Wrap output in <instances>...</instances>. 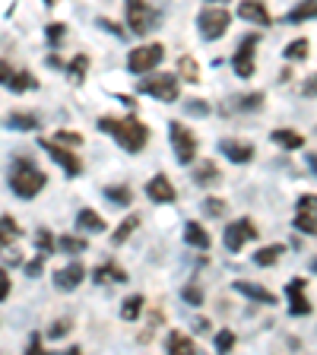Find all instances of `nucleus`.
Wrapping results in <instances>:
<instances>
[{"mask_svg": "<svg viewBox=\"0 0 317 355\" xmlns=\"http://www.w3.org/2000/svg\"><path fill=\"white\" fill-rule=\"evenodd\" d=\"M42 149H44V153H48V155H51V159L60 165V168L67 171V178H76V175H80V171H83V162H80V159H76L74 153H70V149H64V146H60L58 140H44V143H42Z\"/></svg>", "mask_w": 317, "mask_h": 355, "instance_id": "11", "label": "nucleus"}, {"mask_svg": "<svg viewBox=\"0 0 317 355\" xmlns=\"http://www.w3.org/2000/svg\"><path fill=\"white\" fill-rule=\"evenodd\" d=\"M282 251H286L282 244H266V248H260V251L254 254V263L257 266H273L276 260L282 257Z\"/></svg>", "mask_w": 317, "mask_h": 355, "instance_id": "24", "label": "nucleus"}, {"mask_svg": "<svg viewBox=\"0 0 317 355\" xmlns=\"http://www.w3.org/2000/svg\"><path fill=\"white\" fill-rule=\"evenodd\" d=\"M286 295H289V314H292V318H305V314H311V302L305 298V279L289 282Z\"/></svg>", "mask_w": 317, "mask_h": 355, "instance_id": "12", "label": "nucleus"}, {"mask_svg": "<svg viewBox=\"0 0 317 355\" xmlns=\"http://www.w3.org/2000/svg\"><path fill=\"white\" fill-rule=\"evenodd\" d=\"M308 19H317V0H302L298 7H292L286 13V26H298V22H308Z\"/></svg>", "mask_w": 317, "mask_h": 355, "instance_id": "17", "label": "nucleus"}, {"mask_svg": "<svg viewBox=\"0 0 317 355\" xmlns=\"http://www.w3.org/2000/svg\"><path fill=\"white\" fill-rule=\"evenodd\" d=\"M86 67H89V58H86V54H80V58L70 64V73H74L76 80H83V70H86Z\"/></svg>", "mask_w": 317, "mask_h": 355, "instance_id": "41", "label": "nucleus"}, {"mask_svg": "<svg viewBox=\"0 0 317 355\" xmlns=\"http://www.w3.org/2000/svg\"><path fill=\"white\" fill-rule=\"evenodd\" d=\"M302 96H305V98H317V73H311L308 80H305Z\"/></svg>", "mask_w": 317, "mask_h": 355, "instance_id": "40", "label": "nucleus"}, {"mask_svg": "<svg viewBox=\"0 0 317 355\" xmlns=\"http://www.w3.org/2000/svg\"><path fill=\"white\" fill-rule=\"evenodd\" d=\"M251 238H257V229H254L251 219H235V222H229V225H225V248H229L232 254L241 251Z\"/></svg>", "mask_w": 317, "mask_h": 355, "instance_id": "9", "label": "nucleus"}, {"mask_svg": "<svg viewBox=\"0 0 317 355\" xmlns=\"http://www.w3.org/2000/svg\"><path fill=\"white\" fill-rule=\"evenodd\" d=\"M10 127H13V130H35L38 118L35 114H22V111H16V114H10Z\"/></svg>", "mask_w": 317, "mask_h": 355, "instance_id": "30", "label": "nucleus"}, {"mask_svg": "<svg viewBox=\"0 0 317 355\" xmlns=\"http://www.w3.org/2000/svg\"><path fill=\"white\" fill-rule=\"evenodd\" d=\"M98 130L111 133V137L118 140V146L127 149V153H140V149L146 146V140H149L146 124H140L137 118H124V121L102 118V121H98Z\"/></svg>", "mask_w": 317, "mask_h": 355, "instance_id": "1", "label": "nucleus"}, {"mask_svg": "<svg viewBox=\"0 0 317 355\" xmlns=\"http://www.w3.org/2000/svg\"><path fill=\"white\" fill-rule=\"evenodd\" d=\"M44 181H48V178H44L42 171H38L35 165H29V162H16L13 175H10V187H13V193L16 197H22V200L35 197V193L44 187Z\"/></svg>", "mask_w": 317, "mask_h": 355, "instance_id": "2", "label": "nucleus"}, {"mask_svg": "<svg viewBox=\"0 0 317 355\" xmlns=\"http://www.w3.org/2000/svg\"><path fill=\"white\" fill-rule=\"evenodd\" d=\"M235 288L241 295H248L251 302H260V304H276V295L273 292H266L264 286H254V282H235Z\"/></svg>", "mask_w": 317, "mask_h": 355, "instance_id": "20", "label": "nucleus"}, {"mask_svg": "<svg viewBox=\"0 0 317 355\" xmlns=\"http://www.w3.org/2000/svg\"><path fill=\"white\" fill-rule=\"evenodd\" d=\"M7 295H10V276L0 270V302H3Z\"/></svg>", "mask_w": 317, "mask_h": 355, "instance_id": "47", "label": "nucleus"}, {"mask_svg": "<svg viewBox=\"0 0 317 355\" xmlns=\"http://www.w3.org/2000/svg\"><path fill=\"white\" fill-rule=\"evenodd\" d=\"M165 58L162 44H140L127 54V70L130 73H153V67H159Z\"/></svg>", "mask_w": 317, "mask_h": 355, "instance_id": "5", "label": "nucleus"}, {"mask_svg": "<svg viewBox=\"0 0 317 355\" xmlns=\"http://www.w3.org/2000/svg\"><path fill=\"white\" fill-rule=\"evenodd\" d=\"M169 137H171V146H175L178 165H191L194 155H197V137H194L185 124H178V121L169 124Z\"/></svg>", "mask_w": 317, "mask_h": 355, "instance_id": "6", "label": "nucleus"}, {"mask_svg": "<svg viewBox=\"0 0 317 355\" xmlns=\"http://www.w3.org/2000/svg\"><path fill=\"white\" fill-rule=\"evenodd\" d=\"M42 257H44V254H42ZM42 257L29 260V263H26V273H29V276H38V273H42Z\"/></svg>", "mask_w": 317, "mask_h": 355, "instance_id": "48", "label": "nucleus"}, {"mask_svg": "<svg viewBox=\"0 0 317 355\" xmlns=\"http://www.w3.org/2000/svg\"><path fill=\"white\" fill-rule=\"evenodd\" d=\"M146 197L153 203H171L175 200V187H171V181L165 175H153V181L146 184Z\"/></svg>", "mask_w": 317, "mask_h": 355, "instance_id": "15", "label": "nucleus"}, {"mask_svg": "<svg viewBox=\"0 0 317 355\" xmlns=\"http://www.w3.org/2000/svg\"><path fill=\"white\" fill-rule=\"evenodd\" d=\"M181 295H185V302H187V304H194V308H197V304H203V292H200L197 286H187L185 292H181Z\"/></svg>", "mask_w": 317, "mask_h": 355, "instance_id": "39", "label": "nucleus"}, {"mask_svg": "<svg viewBox=\"0 0 317 355\" xmlns=\"http://www.w3.org/2000/svg\"><path fill=\"white\" fill-rule=\"evenodd\" d=\"M232 346H235V333H232V330L216 333V352H229Z\"/></svg>", "mask_w": 317, "mask_h": 355, "instance_id": "35", "label": "nucleus"}, {"mask_svg": "<svg viewBox=\"0 0 317 355\" xmlns=\"http://www.w3.org/2000/svg\"><path fill=\"white\" fill-rule=\"evenodd\" d=\"M35 86H38L35 76L26 73V70H13V76L7 83V89H13V92H26V89H35Z\"/></svg>", "mask_w": 317, "mask_h": 355, "instance_id": "26", "label": "nucleus"}, {"mask_svg": "<svg viewBox=\"0 0 317 355\" xmlns=\"http://www.w3.org/2000/svg\"><path fill=\"white\" fill-rule=\"evenodd\" d=\"M203 209H207V216H222L225 213V203L219 197H209V200H203Z\"/></svg>", "mask_w": 317, "mask_h": 355, "instance_id": "38", "label": "nucleus"}, {"mask_svg": "<svg viewBox=\"0 0 317 355\" xmlns=\"http://www.w3.org/2000/svg\"><path fill=\"white\" fill-rule=\"evenodd\" d=\"M105 197H108L114 207H127L133 193H130V187L127 184H111V187H105Z\"/></svg>", "mask_w": 317, "mask_h": 355, "instance_id": "28", "label": "nucleus"}, {"mask_svg": "<svg viewBox=\"0 0 317 355\" xmlns=\"http://www.w3.org/2000/svg\"><path fill=\"white\" fill-rule=\"evenodd\" d=\"M229 22H232V13L222 7H213V10H203L197 16V26H200V35L207 38V42H216L229 32Z\"/></svg>", "mask_w": 317, "mask_h": 355, "instance_id": "7", "label": "nucleus"}, {"mask_svg": "<svg viewBox=\"0 0 317 355\" xmlns=\"http://www.w3.org/2000/svg\"><path fill=\"white\" fill-rule=\"evenodd\" d=\"M185 108L191 111V114H207V111H209V105H207V102H187Z\"/></svg>", "mask_w": 317, "mask_h": 355, "instance_id": "45", "label": "nucleus"}, {"mask_svg": "<svg viewBox=\"0 0 317 355\" xmlns=\"http://www.w3.org/2000/svg\"><path fill=\"white\" fill-rule=\"evenodd\" d=\"M105 279H111V282H124V279H127V273L121 270V266H114V263H105V266H98V270H96V282H105Z\"/></svg>", "mask_w": 317, "mask_h": 355, "instance_id": "29", "label": "nucleus"}, {"mask_svg": "<svg viewBox=\"0 0 317 355\" xmlns=\"http://www.w3.org/2000/svg\"><path fill=\"white\" fill-rule=\"evenodd\" d=\"M10 76H13V67H10L7 60H0V83L7 86V83H10Z\"/></svg>", "mask_w": 317, "mask_h": 355, "instance_id": "46", "label": "nucleus"}, {"mask_svg": "<svg viewBox=\"0 0 317 355\" xmlns=\"http://www.w3.org/2000/svg\"><path fill=\"white\" fill-rule=\"evenodd\" d=\"M29 352H32V355L42 352V340H38V336H32V340H29Z\"/></svg>", "mask_w": 317, "mask_h": 355, "instance_id": "49", "label": "nucleus"}, {"mask_svg": "<svg viewBox=\"0 0 317 355\" xmlns=\"http://www.w3.org/2000/svg\"><path fill=\"white\" fill-rule=\"evenodd\" d=\"M257 42H260L257 32H248V35L241 38V44H238L235 58H232V70H235L241 80L254 76V48H257Z\"/></svg>", "mask_w": 317, "mask_h": 355, "instance_id": "8", "label": "nucleus"}, {"mask_svg": "<svg viewBox=\"0 0 317 355\" xmlns=\"http://www.w3.org/2000/svg\"><path fill=\"white\" fill-rule=\"evenodd\" d=\"M64 26H60V22H54V26H48V42H51V44H58L60 42V38H64Z\"/></svg>", "mask_w": 317, "mask_h": 355, "instance_id": "44", "label": "nucleus"}, {"mask_svg": "<svg viewBox=\"0 0 317 355\" xmlns=\"http://www.w3.org/2000/svg\"><path fill=\"white\" fill-rule=\"evenodd\" d=\"M308 48H311L308 38H295V42L286 48V60H305L308 58Z\"/></svg>", "mask_w": 317, "mask_h": 355, "instance_id": "32", "label": "nucleus"}, {"mask_svg": "<svg viewBox=\"0 0 317 355\" xmlns=\"http://www.w3.org/2000/svg\"><path fill=\"white\" fill-rule=\"evenodd\" d=\"M298 216H295V229L305 235H317V193H305L295 203Z\"/></svg>", "mask_w": 317, "mask_h": 355, "instance_id": "10", "label": "nucleus"}, {"mask_svg": "<svg viewBox=\"0 0 317 355\" xmlns=\"http://www.w3.org/2000/svg\"><path fill=\"white\" fill-rule=\"evenodd\" d=\"M140 308H143V295H130L124 304H121V318H124V320H137V318H140Z\"/></svg>", "mask_w": 317, "mask_h": 355, "instance_id": "31", "label": "nucleus"}, {"mask_svg": "<svg viewBox=\"0 0 317 355\" xmlns=\"http://www.w3.org/2000/svg\"><path fill=\"white\" fill-rule=\"evenodd\" d=\"M76 225H80V229H86V232H102L105 229V219L98 213H92V209H80V213H76Z\"/></svg>", "mask_w": 317, "mask_h": 355, "instance_id": "25", "label": "nucleus"}, {"mask_svg": "<svg viewBox=\"0 0 317 355\" xmlns=\"http://www.w3.org/2000/svg\"><path fill=\"white\" fill-rule=\"evenodd\" d=\"M67 330H70V320H58V324L48 330V336H51V340H60V336H67Z\"/></svg>", "mask_w": 317, "mask_h": 355, "instance_id": "43", "label": "nucleus"}, {"mask_svg": "<svg viewBox=\"0 0 317 355\" xmlns=\"http://www.w3.org/2000/svg\"><path fill=\"white\" fill-rule=\"evenodd\" d=\"M305 159H308L311 171H314V178H317V155H314V153H305Z\"/></svg>", "mask_w": 317, "mask_h": 355, "instance_id": "50", "label": "nucleus"}, {"mask_svg": "<svg viewBox=\"0 0 317 355\" xmlns=\"http://www.w3.org/2000/svg\"><path fill=\"white\" fill-rule=\"evenodd\" d=\"M178 67H181V73H185V80H187V83H197V80H200L197 64H194L191 58H181V64H178Z\"/></svg>", "mask_w": 317, "mask_h": 355, "instance_id": "37", "label": "nucleus"}, {"mask_svg": "<svg viewBox=\"0 0 317 355\" xmlns=\"http://www.w3.org/2000/svg\"><path fill=\"white\" fill-rule=\"evenodd\" d=\"M19 235H22V229L16 225L13 216H0V248H10Z\"/></svg>", "mask_w": 317, "mask_h": 355, "instance_id": "23", "label": "nucleus"}, {"mask_svg": "<svg viewBox=\"0 0 317 355\" xmlns=\"http://www.w3.org/2000/svg\"><path fill=\"white\" fill-rule=\"evenodd\" d=\"M35 241H38V251L42 254H54V248H58V241H54L51 232H38Z\"/></svg>", "mask_w": 317, "mask_h": 355, "instance_id": "36", "label": "nucleus"}, {"mask_svg": "<svg viewBox=\"0 0 317 355\" xmlns=\"http://www.w3.org/2000/svg\"><path fill=\"white\" fill-rule=\"evenodd\" d=\"M185 241L191 244V248H200V251H209V244H213V238H209V232L203 229V225H197V222H187V225H185Z\"/></svg>", "mask_w": 317, "mask_h": 355, "instance_id": "18", "label": "nucleus"}, {"mask_svg": "<svg viewBox=\"0 0 317 355\" xmlns=\"http://www.w3.org/2000/svg\"><path fill=\"white\" fill-rule=\"evenodd\" d=\"M219 149L222 155H229V162H238V165H248L254 159V146L244 140H222Z\"/></svg>", "mask_w": 317, "mask_h": 355, "instance_id": "13", "label": "nucleus"}, {"mask_svg": "<svg viewBox=\"0 0 317 355\" xmlns=\"http://www.w3.org/2000/svg\"><path fill=\"white\" fill-rule=\"evenodd\" d=\"M270 140L276 143V146L289 149V153H295V149H305V137L295 130H273L270 133Z\"/></svg>", "mask_w": 317, "mask_h": 355, "instance_id": "19", "label": "nucleus"}, {"mask_svg": "<svg viewBox=\"0 0 317 355\" xmlns=\"http://www.w3.org/2000/svg\"><path fill=\"white\" fill-rule=\"evenodd\" d=\"M137 225H140V216H127V219L121 222L118 229H114V235H111V241H114V244H124L127 238H130L133 232H137Z\"/></svg>", "mask_w": 317, "mask_h": 355, "instance_id": "27", "label": "nucleus"}, {"mask_svg": "<svg viewBox=\"0 0 317 355\" xmlns=\"http://www.w3.org/2000/svg\"><path fill=\"white\" fill-rule=\"evenodd\" d=\"M124 13H127V29L133 35H149L155 26V13L146 0H124Z\"/></svg>", "mask_w": 317, "mask_h": 355, "instance_id": "3", "label": "nucleus"}, {"mask_svg": "<svg viewBox=\"0 0 317 355\" xmlns=\"http://www.w3.org/2000/svg\"><path fill=\"white\" fill-rule=\"evenodd\" d=\"M165 349H169V352H175V355H194V352H197V346H194L191 336H185V333H178V330L169 333Z\"/></svg>", "mask_w": 317, "mask_h": 355, "instance_id": "21", "label": "nucleus"}, {"mask_svg": "<svg viewBox=\"0 0 317 355\" xmlns=\"http://www.w3.org/2000/svg\"><path fill=\"white\" fill-rule=\"evenodd\" d=\"M83 279H86V270H83L80 263H70V266H64V270L54 273V286H58L60 292H74Z\"/></svg>", "mask_w": 317, "mask_h": 355, "instance_id": "14", "label": "nucleus"}, {"mask_svg": "<svg viewBox=\"0 0 317 355\" xmlns=\"http://www.w3.org/2000/svg\"><path fill=\"white\" fill-rule=\"evenodd\" d=\"M58 248L64 254H80V251H86V241L76 235H64V238H58Z\"/></svg>", "mask_w": 317, "mask_h": 355, "instance_id": "33", "label": "nucleus"}, {"mask_svg": "<svg viewBox=\"0 0 317 355\" xmlns=\"http://www.w3.org/2000/svg\"><path fill=\"white\" fill-rule=\"evenodd\" d=\"M54 140H58V143H70V146H80L83 137H80V133H70V130H60Z\"/></svg>", "mask_w": 317, "mask_h": 355, "instance_id": "42", "label": "nucleus"}, {"mask_svg": "<svg viewBox=\"0 0 317 355\" xmlns=\"http://www.w3.org/2000/svg\"><path fill=\"white\" fill-rule=\"evenodd\" d=\"M238 16L248 22H257V26H270V22H273L260 0H241V3H238Z\"/></svg>", "mask_w": 317, "mask_h": 355, "instance_id": "16", "label": "nucleus"}, {"mask_svg": "<svg viewBox=\"0 0 317 355\" xmlns=\"http://www.w3.org/2000/svg\"><path fill=\"white\" fill-rule=\"evenodd\" d=\"M260 105H264V92H248V96H241L238 108H244V111H257Z\"/></svg>", "mask_w": 317, "mask_h": 355, "instance_id": "34", "label": "nucleus"}, {"mask_svg": "<svg viewBox=\"0 0 317 355\" xmlns=\"http://www.w3.org/2000/svg\"><path fill=\"white\" fill-rule=\"evenodd\" d=\"M191 178H194V184H200V187H213V184H219V168L213 162H200Z\"/></svg>", "mask_w": 317, "mask_h": 355, "instance_id": "22", "label": "nucleus"}, {"mask_svg": "<svg viewBox=\"0 0 317 355\" xmlns=\"http://www.w3.org/2000/svg\"><path fill=\"white\" fill-rule=\"evenodd\" d=\"M311 270H314V273H317V260H314V263H311Z\"/></svg>", "mask_w": 317, "mask_h": 355, "instance_id": "51", "label": "nucleus"}, {"mask_svg": "<svg viewBox=\"0 0 317 355\" xmlns=\"http://www.w3.org/2000/svg\"><path fill=\"white\" fill-rule=\"evenodd\" d=\"M178 89H181V80L175 73H153L140 83V92L159 98V102H178Z\"/></svg>", "mask_w": 317, "mask_h": 355, "instance_id": "4", "label": "nucleus"}, {"mask_svg": "<svg viewBox=\"0 0 317 355\" xmlns=\"http://www.w3.org/2000/svg\"><path fill=\"white\" fill-rule=\"evenodd\" d=\"M213 3H222V0H213Z\"/></svg>", "mask_w": 317, "mask_h": 355, "instance_id": "52", "label": "nucleus"}]
</instances>
